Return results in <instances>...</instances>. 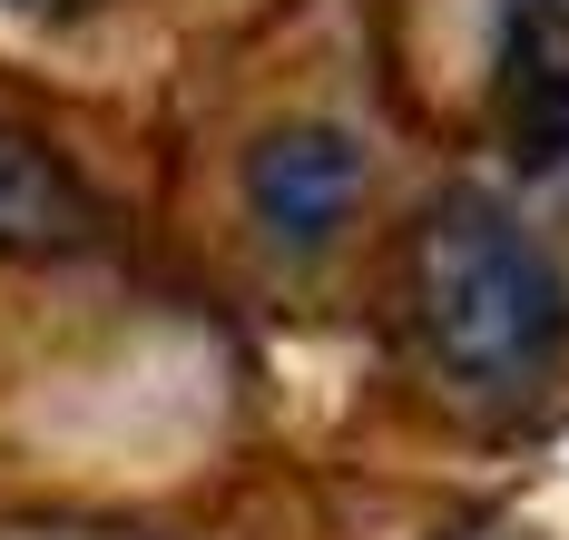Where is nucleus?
I'll use <instances>...</instances> for the list:
<instances>
[{"label": "nucleus", "mask_w": 569, "mask_h": 540, "mask_svg": "<svg viewBox=\"0 0 569 540\" xmlns=\"http://www.w3.org/2000/svg\"><path fill=\"white\" fill-rule=\"evenodd\" d=\"M402 304L422 354L481 393H520L569 354V266L481 187H452L412 217Z\"/></svg>", "instance_id": "nucleus-1"}, {"label": "nucleus", "mask_w": 569, "mask_h": 540, "mask_svg": "<svg viewBox=\"0 0 569 540\" xmlns=\"http://www.w3.org/2000/svg\"><path fill=\"white\" fill-rule=\"evenodd\" d=\"M246 207H256V227L276 246H335L343 217L363 207V148L325 119H295V128H266L256 148H246Z\"/></svg>", "instance_id": "nucleus-2"}, {"label": "nucleus", "mask_w": 569, "mask_h": 540, "mask_svg": "<svg viewBox=\"0 0 569 540\" xmlns=\"http://www.w3.org/2000/svg\"><path fill=\"white\" fill-rule=\"evenodd\" d=\"M99 246V197L40 128L0 119V256H79Z\"/></svg>", "instance_id": "nucleus-3"}, {"label": "nucleus", "mask_w": 569, "mask_h": 540, "mask_svg": "<svg viewBox=\"0 0 569 540\" xmlns=\"http://www.w3.org/2000/svg\"><path fill=\"white\" fill-rule=\"evenodd\" d=\"M501 128L530 168H569V10L530 0L511 20V69H501Z\"/></svg>", "instance_id": "nucleus-4"}, {"label": "nucleus", "mask_w": 569, "mask_h": 540, "mask_svg": "<svg viewBox=\"0 0 569 540\" xmlns=\"http://www.w3.org/2000/svg\"><path fill=\"white\" fill-rule=\"evenodd\" d=\"M0 10H79V0H0Z\"/></svg>", "instance_id": "nucleus-5"}]
</instances>
